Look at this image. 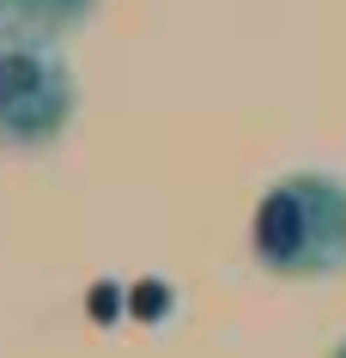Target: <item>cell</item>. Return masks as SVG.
I'll return each mask as SVG.
<instances>
[{"instance_id": "cell-1", "label": "cell", "mask_w": 346, "mask_h": 358, "mask_svg": "<svg viewBox=\"0 0 346 358\" xmlns=\"http://www.w3.org/2000/svg\"><path fill=\"white\" fill-rule=\"evenodd\" d=\"M255 262L280 280H334L346 273V182L298 170L273 182L255 207Z\"/></svg>"}, {"instance_id": "cell-2", "label": "cell", "mask_w": 346, "mask_h": 358, "mask_svg": "<svg viewBox=\"0 0 346 358\" xmlns=\"http://www.w3.org/2000/svg\"><path fill=\"white\" fill-rule=\"evenodd\" d=\"M73 115L67 61L37 31H0V146H49Z\"/></svg>"}, {"instance_id": "cell-3", "label": "cell", "mask_w": 346, "mask_h": 358, "mask_svg": "<svg viewBox=\"0 0 346 358\" xmlns=\"http://www.w3.org/2000/svg\"><path fill=\"white\" fill-rule=\"evenodd\" d=\"M92 6L97 0H0V31H37V37H49V31L79 24Z\"/></svg>"}, {"instance_id": "cell-4", "label": "cell", "mask_w": 346, "mask_h": 358, "mask_svg": "<svg viewBox=\"0 0 346 358\" xmlns=\"http://www.w3.org/2000/svg\"><path fill=\"white\" fill-rule=\"evenodd\" d=\"M328 358H346V340H340V346H334V352H328Z\"/></svg>"}]
</instances>
